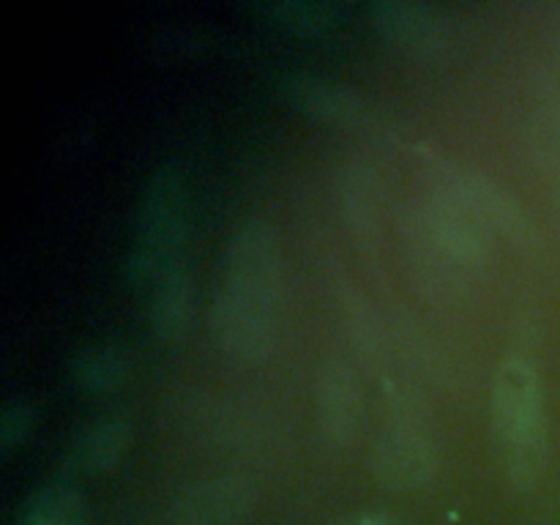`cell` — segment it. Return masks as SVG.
I'll return each instance as SVG.
<instances>
[{
  "label": "cell",
  "instance_id": "obj_1",
  "mask_svg": "<svg viewBox=\"0 0 560 525\" xmlns=\"http://www.w3.org/2000/svg\"><path fill=\"white\" fill-rule=\"evenodd\" d=\"M405 235L419 277L443 295L476 288L492 262V230L432 186L410 208Z\"/></svg>",
  "mask_w": 560,
  "mask_h": 525
},
{
  "label": "cell",
  "instance_id": "obj_2",
  "mask_svg": "<svg viewBox=\"0 0 560 525\" xmlns=\"http://www.w3.org/2000/svg\"><path fill=\"white\" fill-rule=\"evenodd\" d=\"M492 430L506 474L517 487L539 479L547 454V402L539 370L528 353L512 350L492 381Z\"/></svg>",
  "mask_w": 560,
  "mask_h": 525
},
{
  "label": "cell",
  "instance_id": "obj_3",
  "mask_svg": "<svg viewBox=\"0 0 560 525\" xmlns=\"http://www.w3.org/2000/svg\"><path fill=\"white\" fill-rule=\"evenodd\" d=\"M186 175L178 162H167L148 175L135 213V235L126 252V282L135 288L156 282L178 266L186 238Z\"/></svg>",
  "mask_w": 560,
  "mask_h": 525
},
{
  "label": "cell",
  "instance_id": "obj_4",
  "mask_svg": "<svg viewBox=\"0 0 560 525\" xmlns=\"http://www.w3.org/2000/svg\"><path fill=\"white\" fill-rule=\"evenodd\" d=\"M441 465L424 405L402 386L386 388V408L370 446V470L383 490L416 492L432 485Z\"/></svg>",
  "mask_w": 560,
  "mask_h": 525
},
{
  "label": "cell",
  "instance_id": "obj_5",
  "mask_svg": "<svg viewBox=\"0 0 560 525\" xmlns=\"http://www.w3.org/2000/svg\"><path fill=\"white\" fill-rule=\"evenodd\" d=\"M219 288L230 290L257 310L282 315L288 271H284L282 241L271 222L246 219L235 228L224 246Z\"/></svg>",
  "mask_w": 560,
  "mask_h": 525
},
{
  "label": "cell",
  "instance_id": "obj_6",
  "mask_svg": "<svg viewBox=\"0 0 560 525\" xmlns=\"http://www.w3.org/2000/svg\"><path fill=\"white\" fill-rule=\"evenodd\" d=\"M430 186L443 191V195L454 197L459 206H465L474 217H479L492 233H503L514 244L534 241L536 230L525 208L506 189H501L495 180L479 173V170L441 159L432 167Z\"/></svg>",
  "mask_w": 560,
  "mask_h": 525
},
{
  "label": "cell",
  "instance_id": "obj_7",
  "mask_svg": "<svg viewBox=\"0 0 560 525\" xmlns=\"http://www.w3.org/2000/svg\"><path fill=\"white\" fill-rule=\"evenodd\" d=\"M257 485L244 474H211L189 481L170 503V525H246L257 509Z\"/></svg>",
  "mask_w": 560,
  "mask_h": 525
},
{
  "label": "cell",
  "instance_id": "obj_8",
  "mask_svg": "<svg viewBox=\"0 0 560 525\" xmlns=\"http://www.w3.org/2000/svg\"><path fill=\"white\" fill-rule=\"evenodd\" d=\"M315 419L326 443L348 448L364 424V388L345 359H326L315 375Z\"/></svg>",
  "mask_w": 560,
  "mask_h": 525
},
{
  "label": "cell",
  "instance_id": "obj_9",
  "mask_svg": "<svg viewBox=\"0 0 560 525\" xmlns=\"http://www.w3.org/2000/svg\"><path fill=\"white\" fill-rule=\"evenodd\" d=\"M372 25L399 52L413 58H435L448 47L452 20L446 11L430 3H375Z\"/></svg>",
  "mask_w": 560,
  "mask_h": 525
},
{
  "label": "cell",
  "instance_id": "obj_10",
  "mask_svg": "<svg viewBox=\"0 0 560 525\" xmlns=\"http://www.w3.org/2000/svg\"><path fill=\"white\" fill-rule=\"evenodd\" d=\"M131 443V421L120 413H107L102 419L88 421L71 435L60 454V474L63 479H93L109 474Z\"/></svg>",
  "mask_w": 560,
  "mask_h": 525
},
{
  "label": "cell",
  "instance_id": "obj_11",
  "mask_svg": "<svg viewBox=\"0 0 560 525\" xmlns=\"http://www.w3.org/2000/svg\"><path fill=\"white\" fill-rule=\"evenodd\" d=\"M284 91L304 113L315 115L326 124L355 131L377 129V113L372 109V104L342 82L326 80V77L290 74L284 80Z\"/></svg>",
  "mask_w": 560,
  "mask_h": 525
},
{
  "label": "cell",
  "instance_id": "obj_12",
  "mask_svg": "<svg viewBox=\"0 0 560 525\" xmlns=\"http://www.w3.org/2000/svg\"><path fill=\"white\" fill-rule=\"evenodd\" d=\"M339 208L361 241L375 238L383 219V180L366 159H348L339 170Z\"/></svg>",
  "mask_w": 560,
  "mask_h": 525
},
{
  "label": "cell",
  "instance_id": "obj_13",
  "mask_svg": "<svg viewBox=\"0 0 560 525\" xmlns=\"http://www.w3.org/2000/svg\"><path fill=\"white\" fill-rule=\"evenodd\" d=\"M195 317V284L184 266H173L153 282L148 323L162 342H180Z\"/></svg>",
  "mask_w": 560,
  "mask_h": 525
},
{
  "label": "cell",
  "instance_id": "obj_14",
  "mask_svg": "<svg viewBox=\"0 0 560 525\" xmlns=\"http://www.w3.org/2000/svg\"><path fill=\"white\" fill-rule=\"evenodd\" d=\"M69 375L80 392L104 397V394L118 392L129 381L131 359L120 345L93 342L77 350L69 364Z\"/></svg>",
  "mask_w": 560,
  "mask_h": 525
},
{
  "label": "cell",
  "instance_id": "obj_15",
  "mask_svg": "<svg viewBox=\"0 0 560 525\" xmlns=\"http://www.w3.org/2000/svg\"><path fill=\"white\" fill-rule=\"evenodd\" d=\"M85 498L69 479L49 481L33 490L22 503L16 525H88Z\"/></svg>",
  "mask_w": 560,
  "mask_h": 525
},
{
  "label": "cell",
  "instance_id": "obj_16",
  "mask_svg": "<svg viewBox=\"0 0 560 525\" xmlns=\"http://www.w3.org/2000/svg\"><path fill=\"white\" fill-rule=\"evenodd\" d=\"M266 11L282 25L304 33L326 31V27L337 25L339 16V5L334 3H277L268 5Z\"/></svg>",
  "mask_w": 560,
  "mask_h": 525
},
{
  "label": "cell",
  "instance_id": "obj_17",
  "mask_svg": "<svg viewBox=\"0 0 560 525\" xmlns=\"http://www.w3.org/2000/svg\"><path fill=\"white\" fill-rule=\"evenodd\" d=\"M36 424V408L31 399H11L5 402L3 413H0V448L3 454H11L16 446L27 441Z\"/></svg>",
  "mask_w": 560,
  "mask_h": 525
},
{
  "label": "cell",
  "instance_id": "obj_18",
  "mask_svg": "<svg viewBox=\"0 0 560 525\" xmlns=\"http://www.w3.org/2000/svg\"><path fill=\"white\" fill-rule=\"evenodd\" d=\"M339 525H410L402 517L388 512H355L350 517H345Z\"/></svg>",
  "mask_w": 560,
  "mask_h": 525
}]
</instances>
